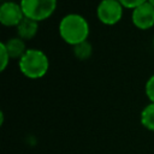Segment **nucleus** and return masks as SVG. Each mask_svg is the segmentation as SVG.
Wrapping results in <instances>:
<instances>
[{"label":"nucleus","mask_w":154,"mask_h":154,"mask_svg":"<svg viewBox=\"0 0 154 154\" xmlns=\"http://www.w3.org/2000/svg\"><path fill=\"white\" fill-rule=\"evenodd\" d=\"M58 30L60 37L72 47L87 41L90 32L88 20L78 13H69L64 16L59 22Z\"/></svg>","instance_id":"nucleus-1"},{"label":"nucleus","mask_w":154,"mask_h":154,"mask_svg":"<svg viewBox=\"0 0 154 154\" xmlns=\"http://www.w3.org/2000/svg\"><path fill=\"white\" fill-rule=\"evenodd\" d=\"M19 71L29 79L42 78L49 69V59L45 52L37 48H29L18 61Z\"/></svg>","instance_id":"nucleus-2"},{"label":"nucleus","mask_w":154,"mask_h":154,"mask_svg":"<svg viewBox=\"0 0 154 154\" xmlns=\"http://www.w3.org/2000/svg\"><path fill=\"white\" fill-rule=\"evenodd\" d=\"M19 4L24 17L41 22L54 13L58 0H20Z\"/></svg>","instance_id":"nucleus-3"},{"label":"nucleus","mask_w":154,"mask_h":154,"mask_svg":"<svg viewBox=\"0 0 154 154\" xmlns=\"http://www.w3.org/2000/svg\"><path fill=\"white\" fill-rule=\"evenodd\" d=\"M123 8L118 0H101L96 7V17L105 25H114L123 17Z\"/></svg>","instance_id":"nucleus-4"},{"label":"nucleus","mask_w":154,"mask_h":154,"mask_svg":"<svg viewBox=\"0 0 154 154\" xmlns=\"http://www.w3.org/2000/svg\"><path fill=\"white\" fill-rule=\"evenodd\" d=\"M131 22L140 30H148L154 26V6L147 1L131 12Z\"/></svg>","instance_id":"nucleus-5"},{"label":"nucleus","mask_w":154,"mask_h":154,"mask_svg":"<svg viewBox=\"0 0 154 154\" xmlns=\"http://www.w3.org/2000/svg\"><path fill=\"white\" fill-rule=\"evenodd\" d=\"M24 18L19 2L5 1L0 6V23L5 26H17Z\"/></svg>","instance_id":"nucleus-6"},{"label":"nucleus","mask_w":154,"mask_h":154,"mask_svg":"<svg viewBox=\"0 0 154 154\" xmlns=\"http://www.w3.org/2000/svg\"><path fill=\"white\" fill-rule=\"evenodd\" d=\"M37 30H38V22L32 20L26 17H24L23 20L16 26L18 37H20L24 41L34 38L35 35L37 34Z\"/></svg>","instance_id":"nucleus-7"},{"label":"nucleus","mask_w":154,"mask_h":154,"mask_svg":"<svg viewBox=\"0 0 154 154\" xmlns=\"http://www.w3.org/2000/svg\"><path fill=\"white\" fill-rule=\"evenodd\" d=\"M4 43H5V47H6L11 59H18L19 60L25 54V52L28 51V48L25 46V41L18 36L8 38Z\"/></svg>","instance_id":"nucleus-8"},{"label":"nucleus","mask_w":154,"mask_h":154,"mask_svg":"<svg viewBox=\"0 0 154 154\" xmlns=\"http://www.w3.org/2000/svg\"><path fill=\"white\" fill-rule=\"evenodd\" d=\"M140 120L143 128L154 132V103L153 102H149L141 111Z\"/></svg>","instance_id":"nucleus-9"},{"label":"nucleus","mask_w":154,"mask_h":154,"mask_svg":"<svg viewBox=\"0 0 154 154\" xmlns=\"http://www.w3.org/2000/svg\"><path fill=\"white\" fill-rule=\"evenodd\" d=\"M72 52H73V55L78 60H87L93 54V47H91L90 42L87 40L84 42H81V43L73 46L72 47Z\"/></svg>","instance_id":"nucleus-10"},{"label":"nucleus","mask_w":154,"mask_h":154,"mask_svg":"<svg viewBox=\"0 0 154 154\" xmlns=\"http://www.w3.org/2000/svg\"><path fill=\"white\" fill-rule=\"evenodd\" d=\"M0 57H1L0 71L2 72V71H5V69L7 67V65H8V63H10V59H11V58H10V54H8V52H7V49H6L4 42L0 43Z\"/></svg>","instance_id":"nucleus-11"},{"label":"nucleus","mask_w":154,"mask_h":154,"mask_svg":"<svg viewBox=\"0 0 154 154\" xmlns=\"http://www.w3.org/2000/svg\"><path fill=\"white\" fill-rule=\"evenodd\" d=\"M144 93H146L148 100L154 103V75H152L147 79L146 85H144Z\"/></svg>","instance_id":"nucleus-12"},{"label":"nucleus","mask_w":154,"mask_h":154,"mask_svg":"<svg viewBox=\"0 0 154 154\" xmlns=\"http://www.w3.org/2000/svg\"><path fill=\"white\" fill-rule=\"evenodd\" d=\"M125 8H131V10H134V8H136L137 6H140V5H142V4H144V2H147L148 0H118Z\"/></svg>","instance_id":"nucleus-13"},{"label":"nucleus","mask_w":154,"mask_h":154,"mask_svg":"<svg viewBox=\"0 0 154 154\" xmlns=\"http://www.w3.org/2000/svg\"><path fill=\"white\" fill-rule=\"evenodd\" d=\"M148 1H149V2H150L153 6H154V0H148Z\"/></svg>","instance_id":"nucleus-14"},{"label":"nucleus","mask_w":154,"mask_h":154,"mask_svg":"<svg viewBox=\"0 0 154 154\" xmlns=\"http://www.w3.org/2000/svg\"><path fill=\"white\" fill-rule=\"evenodd\" d=\"M153 47H154V38H153Z\"/></svg>","instance_id":"nucleus-15"}]
</instances>
